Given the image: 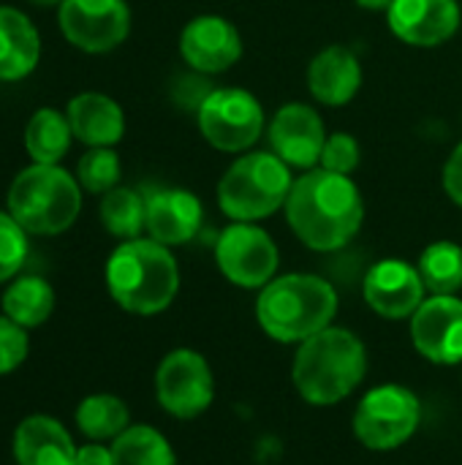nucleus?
Returning a JSON list of instances; mask_svg holds the SVG:
<instances>
[{
    "label": "nucleus",
    "mask_w": 462,
    "mask_h": 465,
    "mask_svg": "<svg viewBox=\"0 0 462 465\" xmlns=\"http://www.w3.org/2000/svg\"><path fill=\"white\" fill-rule=\"evenodd\" d=\"M411 322L414 349L433 365H462V300L455 294H428Z\"/></svg>",
    "instance_id": "12"
},
{
    "label": "nucleus",
    "mask_w": 462,
    "mask_h": 465,
    "mask_svg": "<svg viewBox=\"0 0 462 465\" xmlns=\"http://www.w3.org/2000/svg\"><path fill=\"white\" fill-rule=\"evenodd\" d=\"M267 134H270L272 153L280 161H286L289 166L302 169V172L319 166L321 150H324L327 136H329L321 114L313 106L300 104V101L283 104L275 112Z\"/></svg>",
    "instance_id": "14"
},
{
    "label": "nucleus",
    "mask_w": 462,
    "mask_h": 465,
    "mask_svg": "<svg viewBox=\"0 0 462 465\" xmlns=\"http://www.w3.org/2000/svg\"><path fill=\"white\" fill-rule=\"evenodd\" d=\"M27 332L8 316H0V376L16 371L27 357Z\"/></svg>",
    "instance_id": "31"
},
{
    "label": "nucleus",
    "mask_w": 462,
    "mask_h": 465,
    "mask_svg": "<svg viewBox=\"0 0 462 465\" xmlns=\"http://www.w3.org/2000/svg\"><path fill=\"white\" fill-rule=\"evenodd\" d=\"M444 191L457 207H462V142L452 150L444 166Z\"/></svg>",
    "instance_id": "32"
},
{
    "label": "nucleus",
    "mask_w": 462,
    "mask_h": 465,
    "mask_svg": "<svg viewBox=\"0 0 462 465\" xmlns=\"http://www.w3.org/2000/svg\"><path fill=\"white\" fill-rule=\"evenodd\" d=\"M112 300L133 316L163 313L180 292V267L172 248L155 240H125L106 262Z\"/></svg>",
    "instance_id": "4"
},
{
    "label": "nucleus",
    "mask_w": 462,
    "mask_h": 465,
    "mask_svg": "<svg viewBox=\"0 0 462 465\" xmlns=\"http://www.w3.org/2000/svg\"><path fill=\"white\" fill-rule=\"evenodd\" d=\"M76 450L63 422L46 414L25 417L14 433L16 465H76Z\"/></svg>",
    "instance_id": "19"
},
{
    "label": "nucleus",
    "mask_w": 462,
    "mask_h": 465,
    "mask_svg": "<svg viewBox=\"0 0 462 465\" xmlns=\"http://www.w3.org/2000/svg\"><path fill=\"white\" fill-rule=\"evenodd\" d=\"M155 398L174 420H196L215 401V376L204 354L172 349L155 371Z\"/></svg>",
    "instance_id": "9"
},
{
    "label": "nucleus",
    "mask_w": 462,
    "mask_h": 465,
    "mask_svg": "<svg viewBox=\"0 0 462 465\" xmlns=\"http://www.w3.org/2000/svg\"><path fill=\"white\" fill-rule=\"evenodd\" d=\"M120 155L112 147H90L76 163V180L90 193H109L120 183Z\"/></svg>",
    "instance_id": "28"
},
{
    "label": "nucleus",
    "mask_w": 462,
    "mask_h": 465,
    "mask_svg": "<svg viewBox=\"0 0 462 465\" xmlns=\"http://www.w3.org/2000/svg\"><path fill=\"white\" fill-rule=\"evenodd\" d=\"M74 131L65 114L52 106L38 109L25 128V147L33 163H57L71 147Z\"/></svg>",
    "instance_id": "23"
},
{
    "label": "nucleus",
    "mask_w": 462,
    "mask_h": 465,
    "mask_svg": "<svg viewBox=\"0 0 462 465\" xmlns=\"http://www.w3.org/2000/svg\"><path fill=\"white\" fill-rule=\"evenodd\" d=\"M180 54L196 74H223L242 57V35L226 16L202 14L182 27Z\"/></svg>",
    "instance_id": "15"
},
{
    "label": "nucleus",
    "mask_w": 462,
    "mask_h": 465,
    "mask_svg": "<svg viewBox=\"0 0 462 465\" xmlns=\"http://www.w3.org/2000/svg\"><path fill=\"white\" fill-rule=\"evenodd\" d=\"M215 264L229 283L259 292L278 278L280 253L259 223L231 221L215 242Z\"/></svg>",
    "instance_id": "10"
},
{
    "label": "nucleus",
    "mask_w": 462,
    "mask_h": 465,
    "mask_svg": "<svg viewBox=\"0 0 462 465\" xmlns=\"http://www.w3.org/2000/svg\"><path fill=\"white\" fill-rule=\"evenodd\" d=\"M368 376V349L346 327H327L297 346L291 381L300 398L316 409L343 403Z\"/></svg>",
    "instance_id": "2"
},
{
    "label": "nucleus",
    "mask_w": 462,
    "mask_h": 465,
    "mask_svg": "<svg viewBox=\"0 0 462 465\" xmlns=\"http://www.w3.org/2000/svg\"><path fill=\"white\" fill-rule=\"evenodd\" d=\"M101 223L109 234L125 240H139L147 229V202L133 188H112L101 199Z\"/></svg>",
    "instance_id": "26"
},
{
    "label": "nucleus",
    "mask_w": 462,
    "mask_h": 465,
    "mask_svg": "<svg viewBox=\"0 0 462 465\" xmlns=\"http://www.w3.org/2000/svg\"><path fill=\"white\" fill-rule=\"evenodd\" d=\"M283 210L297 240L319 253L346 248L365 221V202L357 183L349 174L321 166L294 180Z\"/></svg>",
    "instance_id": "1"
},
{
    "label": "nucleus",
    "mask_w": 462,
    "mask_h": 465,
    "mask_svg": "<svg viewBox=\"0 0 462 465\" xmlns=\"http://www.w3.org/2000/svg\"><path fill=\"white\" fill-rule=\"evenodd\" d=\"M30 3H35V5H60L63 0H30Z\"/></svg>",
    "instance_id": "35"
},
{
    "label": "nucleus",
    "mask_w": 462,
    "mask_h": 465,
    "mask_svg": "<svg viewBox=\"0 0 462 465\" xmlns=\"http://www.w3.org/2000/svg\"><path fill=\"white\" fill-rule=\"evenodd\" d=\"M357 5H362L368 11H387L392 5V0H357Z\"/></svg>",
    "instance_id": "34"
},
{
    "label": "nucleus",
    "mask_w": 462,
    "mask_h": 465,
    "mask_svg": "<svg viewBox=\"0 0 462 465\" xmlns=\"http://www.w3.org/2000/svg\"><path fill=\"white\" fill-rule=\"evenodd\" d=\"M457 0H392L387 8L389 30L408 46L433 49L460 30Z\"/></svg>",
    "instance_id": "16"
},
{
    "label": "nucleus",
    "mask_w": 462,
    "mask_h": 465,
    "mask_svg": "<svg viewBox=\"0 0 462 465\" xmlns=\"http://www.w3.org/2000/svg\"><path fill=\"white\" fill-rule=\"evenodd\" d=\"M71 131L87 147H112L125 134V114L120 104L103 93H79L65 112Z\"/></svg>",
    "instance_id": "20"
},
{
    "label": "nucleus",
    "mask_w": 462,
    "mask_h": 465,
    "mask_svg": "<svg viewBox=\"0 0 462 465\" xmlns=\"http://www.w3.org/2000/svg\"><path fill=\"white\" fill-rule=\"evenodd\" d=\"M362 297L381 319L406 322L428 300V289L414 264L403 259H381L368 270L362 281Z\"/></svg>",
    "instance_id": "13"
},
{
    "label": "nucleus",
    "mask_w": 462,
    "mask_h": 465,
    "mask_svg": "<svg viewBox=\"0 0 462 465\" xmlns=\"http://www.w3.org/2000/svg\"><path fill=\"white\" fill-rule=\"evenodd\" d=\"M54 311V289L38 275L16 278L3 294V316L30 330L44 324Z\"/></svg>",
    "instance_id": "22"
},
{
    "label": "nucleus",
    "mask_w": 462,
    "mask_h": 465,
    "mask_svg": "<svg viewBox=\"0 0 462 465\" xmlns=\"http://www.w3.org/2000/svg\"><path fill=\"white\" fill-rule=\"evenodd\" d=\"M417 270L428 294H457L462 289V248L452 240L430 242L422 251Z\"/></svg>",
    "instance_id": "27"
},
{
    "label": "nucleus",
    "mask_w": 462,
    "mask_h": 465,
    "mask_svg": "<svg viewBox=\"0 0 462 465\" xmlns=\"http://www.w3.org/2000/svg\"><path fill=\"white\" fill-rule=\"evenodd\" d=\"M202 136L221 153H245L264 134V109L242 87H215L196 109Z\"/></svg>",
    "instance_id": "8"
},
{
    "label": "nucleus",
    "mask_w": 462,
    "mask_h": 465,
    "mask_svg": "<svg viewBox=\"0 0 462 465\" xmlns=\"http://www.w3.org/2000/svg\"><path fill=\"white\" fill-rule=\"evenodd\" d=\"M8 213L27 234H60L82 213L79 180L57 163H33L8 188Z\"/></svg>",
    "instance_id": "5"
},
{
    "label": "nucleus",
    "mask_w": 462,
    "mask_h": 465,
    "mask_svg": "<svg viewBox=\"0 0 462 465\" xmlns=\"http://www.w3.org/2000/svg\"><path fill=\"white\" fill-rule=\"evenodd\" d=\"M114 465H177L169 439L152 425H131L112 441Z\"/></svg>",
    "instance_id": "25"
},
{
    "label": "nucleus",
    "mask_w": 462,
    "mask_h": 465,
    "mask_svg": "<svg viewBox=\"0 0 462 465\" xmlns=\"http://www.w3.org/2000/svg\"><path fill=\"white\" fill-rule=\"evenodd\" d=\"M27 259V232L11 218V213H0V283L11 281Z\"/></svg>",
    "instance_id": "29"
},
{
    "label": "nucleus",
    "mask_w": 462,
    "mask_h": 465,
    "mask_svg": "<svg viewBox=\"0 0 462 465\" xmlns=\"http://www.w3.org/2000/svg\"><path fill=\"white\" fill-rule=\"evenodd\" d=\"M422 425V403L406 384L373 387L354 411V436L370 452H395L408 444Z\"/></svg>",
    "instance_id": "7"
},
{
    "label": "nucleus",
    "mask_w": 462,
    "mask_h": 465,
    "mask_svg": "<svg viewBox=\"0 0 462 465\" xmlns=\"http://www.w3.org/2000/svg\"><path fill=\"white\" fill-rule=\"evenodd\" d=\"M310 95L324 106H346L362 87V65L357 52L343 44L324 46L308 65Z\"/></svg>",
    "instance_id": "18"
},
{
    "label": "nucleus",
    "mask_w": 462,
    "mask_h": 465,
    "mask_svg": "<svg viewBox=\"0 0 462 465\" xmlns=\"http://www.w3.org/2000/svg\"><path fill=\"white\" fill-rule=\"evenodd\" d=\"M60 30L82 52H112L131 33V8L125 0H63Z\"/></svg>",
    "instance_id": "11"
},
{
    "label": "nucleus",
    "mask_w": 462,
    "mask_h": 465,
    "mask_svg": "<svg viewBox=\"0 0 462 465\" xmlns=\"http://www.w3.org/2000/svg\"><path fill=\"white\" fill-rule=\"evenodd\" d=\"M359 142L351 136V134H329L327 136V144L321 150V161L319 166L327 169V172H335V174H351L357 166H359Z\"/></svg>",
    "instance_id": "30"
},
{
    "label": "nucleus",
    "mask_w": 462,
    "mask_h": 465,
    "mask_svg": "<svg viewBox=\"0 0 462 465\" xmlns=\"http://www.w3.org/2000/svg\"><path fill=\"white\" fill-rule=\"evenodd\" d=\"M147 202V237L174 248L191 242L204 221V207L196 193L185 188H155L144 193Z\"/></svg>",
    "instance_id": "17"
},
{
    "label": "nucleus",
    "mask_w": 462,
    "mask_h": 465,
    "mask_svg": "<svg viewBox=\"0 0 462 465\" xmlns=\"http://www.w3.org/2000/svg\"><path fill=\"white\" fill-rule=\"evenodd\" d=\"M76 465H114L112 447H103V441H90L76 450Z\"/></svg>",
    "instance_id": "33"
},
{
    "label": "nucleus",
    "mask_w": 462,
    "mask_h": 465,
    "mask_svg": "<svg viewBox=\"0 0 462 465\" xmlns=\"http://www.w3.org/2000/svg\"><path fill=\"white\" fill-rule=\"evenodd\" d=\"M294 177L291 166L272 150L240 155L218 183V204L226 218L259 223L286 207Z\"/></svg>",
    "instance_id": "6"
},
{
    "label": "nucleus",
    "mask_w": 462,
    "mask_h": 465,
    "mask_svg": "<svg viewBox=\"0 0 462 465\" xmlns=\"http://www.w3.org/2000/svg\"><path fill=\"white\" fill-rule=\"evenodd\" d=\"M76 425L90 441H114L131 428V411L123 398L98 392L87 395L76 409Z\"/></svg>",
    "instance_id": "24"
},
{
    "label": "nucleus",
    "mask_w": 462,
    "mask_h": 465,
    "mask_svg": "<svg viewBox=\"0 0 462 465\" xmlns=\"http://www.w3.org/2000/svg\"><path fill=\"white\" fill-rule=\"evenodd\" d=\"M338 308V292L327 278L310 272H289L259 289L256 322L275 343L300 346L316 332L332 327Z\"/></svg>",
    "instance_id": "3"
},
{
    "label": "nucleus",
    "mask_w": 462,
    "mask_h": 465,
    "mask_svg": "<svg viewBox=\"0 0 462 465\" xmlns=\"http://www.w3.org/2000/svg\"><path fill=\"white\" fill-rule=\"evenodd\" d=\"M41 57L35 25L16 8L0 5V82L25 79Z\"/></svg>",
    "instance_id": "21"
}]
</instances>
